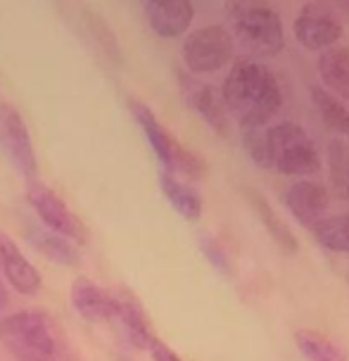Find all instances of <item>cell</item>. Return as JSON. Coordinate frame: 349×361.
Returning a JSON list of instances; mask_svg holds the SVG:
<instances>
[{
  "mask_svg": "<svg viewBox=\"0 0 349 361\" xmlns=\"http://www.w3.org/2000/svg\"><path fill=\"white\" fill-rule=\"evenodd\" d=\"M221 98L240 128H264L283 107V90L276 74L252 57L233 60Z\"/></svg>",
  "mask_w": 349,
  "mask_h": 361,
  "instance_id": "1",
  "label": "cell"
},
{
  "mask_svg": "<svg viewBox=\"0 0 349 361\" xmlns=\"http://www.w3.org/2000/svg\"><path fill=\"white\" fill-rule=\"evenodd\" d=\"M228 17L235 31V38L257 57H276L286 48V29H283L281 12H276L267 3H228Z\"/></svg>",
  "mask_w": 349,
  "mask_h": 361,
  "instance_id": "2",
  "label": "cell"
},
{
  "mask_svg": "<svg viewBox=\"0 0 349 361\" xmlns=\"http://www.w3.org/2000/svg\"><path fill=\"white\" fill-rule=\"evenodd\" d=\"M0 343L8 347L15 361L57 359V338L48 314L36 309L10 314L0 319Z\"/></svg>",
  "mask_w": 349,
  "mask_h": 361,
  "instance_id": "3",
  "label": "cell"
},
{
  "mask_svg": "<svg viewBox=\"0 0 349 361\" xmlns=\"http://www.w3.org/2000/svg\"><path fill=\"white\" fill-rule=\"evenodd\" d=\"M267 143H269L271 169L297 178L319 173L321 169L319 150H316L312 135L300 124H295V121H278L276 126H269Z\"/></svg>",
  "mask_w": 349,
  "mask_h": 361,
  "instance_id": "4",
  "label": "cell"
},
{
  "mask_svg": "<svg viewBox=\"0 0 349 361\" xmlns=\"http://www.w3.org/2000/svg\"><path fill=\"white\" fill-rule=\"evenodd\" d=\"M128 109H131L135 124L145 133L147 143H150L154 157L159 159L161 171L171 173V176H185V178H200L204 173V162L195 152L185 150L173 135L161 126V121L154 117V112L145 102L131 98L128 100Z\"/></svg>",
  "mask_w": 349,
  "mask_h": 361,
  "instance_id": "5",
  "label": "cell"
},
{
  "mask_svg": "<svg viewBox=\"0 0 349 361\" xmlns=\"http://www.w3.org/2000/svg\"><path fill=\"white\" fill-rule=\"evenodd\" d=\"M235 41L221 24H207L190 31L180 48V57L190 74H214L233 64Z\"/></svg>",
  "mask_w": 349,
  "mask_h": 361,
  "instance_id": "6",
  "label": "cell"
},
{
  "mask_svg": "<svg viewBox=\"0 0 349 361\" xmlns=\"http://www.w3.org/2000/svg\"><path fill=\"white\" fill-rule=\"evenodd\" d=\"M27 202L36 212V216L41 219L45 231H50V233L60 235L69 243H88L86 224L69 209V204L53 188H48L38 178L27 180Z\"/></svg>",
  "mask_w": 349,
  "mask_h": 361,
  "instance_id": "7",
  "label": "cell"
},
{
  "mask_svg": "<svg viewBox=\"0 0 349 361\" xmlns=\"http://www.w3.org/2000/svg\"><path fill=\"white\" fill-rule=\"evenodd\" d=\"M0 152L12 164L19 176L27 180H36L38 173V157L34 150L29 126L17 107L0 102Z\"/></svg>",
  "mask_w": 349,
  "mask_h": 361,
  "instance_id": "8",
  "label": "cell"
},
{
  "mask_svg": "<svg viewBox=\"0 0 349 361\" xmlns=\"http://www.w3.org/2000/svg\"><path fill=\"white\" fill-rule=\"evenodd\" d=\"M295 38L302 48L312 50V53H323V50L338 45L342 38V24L335 17V12L331 8L321 3H309L302 8L300 17L293 24Z\"/></svg>",
  "mask_w": 349,
  "mask_h": 361,
  "instance_id": "9",
  "label": "cell"
},
{
  "mask_svg": "<svg viewBox=\"0 0 349 361\" xmlns=\"http://www.w3.org/2000/svg\"><path fill=\"white\" fill-rule=\"evenodd\" d=\"M180 90H183V98L190 105L192 112L204 121L219 135H228V121L231 114L224 105L221 90L212 83H200L188 74H178Z\"/></svg>",
  "mask_w": 349,
  "mask_h": 361,
  "instance_id": "10",
  "label": "cell"
},
{
  "mask_svg": "<svg viewBox=\"0 0 349 361\" xmlns=\"http://www.w3.org/2000/svg\"><path fill=\"white\" fill-rule=\"evenodd\" d=\"M328 204H331L328 190L309 178L295 180L286 192V207L290 209V214L297 219V224L309 231L326 219Z\"/></svg>",
  "mask_w": 349,
  "mask_h": 361,
  "instance_id": "11",
  "label": "cell"
},
{
  "mask_svg": "<svg viewBox=\"0 0 349 361\" xmlns=\"http://www.w3.org/2000/svg\"><path fill=\"white\" fill-rule=\"evenodd\" d=\"M0 264H3V274L12 288L24 298H34L41 293L43 288V276L27 257L22 255V250L17 247V243L0 231Z\"/></svg>",
  "mask_w": 349,
  "mask_h": 361,
  "instance_id": "12",
  "label": "cell"
},
{
  "mask_svg": "<svg viewBox=\"0 0 349 361\" xmlns=\"http://www.w3.org/2000/svg\"><path fill=\"white\" fill-rule=\"evenodd\" d=\"M143 10L159 38H180L195 19V5L190 0H147Z\"/></svg>",
  "mask_w": 349,
  "mask_h": 361,
  "instance_id": "13",
  "label": "cell"
},
{
  "mask_svg": "<svg viewBox=\"0 0 349 361\" xmlns=\"http://www.w3.org/2000/svg\"><path fill=\"white\" fill-rule=\"evenodd\" d=\"M109 324H114L116 331L121 333V338L128 345H133L135 350H150L154 340H159L152 331V324L143 312V307L128 295H116L114 314L109 319Z\"/></svg>",
  "mask_w": 349,
  "mask_h": 361,
  "instance_id": "14",
  "label": "cell"
},
{
  "mask_svg": "<svg viewBox=\"0 0 349 361\" xmlns=\"http://www.w3.org/2000/svg\"><path fill=\"white\" fill-rule=\"evenodd\" d=\"M69 302H72L74 312L81 319L90 321V324H109L114 314L116 295L86 279V276H81L69 288Z\"/></svg>",
  "mask_w": 349,
  "mask_h": 361,
  "instance_id": "15",
  "label": "cell"
},
{
  "mask_svg": "<svg viewBox=\"0 0 349 361\" xmlns=\"http://www.w3.org/2000/svg\"><path fill=\"white\" fill-rule=\"evenodd\" d=\"M319 76L338 100H349V48L333 45L319 55Z\"/></svg>",
  "mask_w": 349,
  "mask_h": 361,
  "instance_id": "16",
  "label": "cell"
},
{
  "mask_svg": "<svg viewBox=\"0 0 349 361\" xmlns=\"http://www.w3.org/2000/svg\"><path fill=\"white\" fill-rule=\"evenodd\" d=\"M247 200H250L252 209H255L257 219H259L262 226L267 228V233L271 235V240H274L283 252L295 255L297 250H300V243H297L293 228H290V226L278 216V212L271 207L269 200L264 197L259 190H247Z\"/></svg>",
  "mask_w": 349,
  "mask_h": 361,
  "instance_id": "17",
  "label": "cell"
},
{
  "mask_svg": "<svg viewBox=\"0 0 349 361\" xmlns=\"http://www.w3.org/2000/svg\"><path fill=\"white\" fill-rule=\"evenodd\" d=\"M159 188L161 195L166 197V202L178 212L185 221L195 224L202 216V195L192 188L190 183L180 180L178 176H171L166 171H159Z\"/></svg>",
  "mask_w": 349,
  "mask_h": 361,
  "instance_id": "18",
  "label": "cell"
},
{
  "mask_svg": "<svg viewBox=\"0 0 349 361\" xmlns=\"http://www.w3.org/2000/svg\"><path fill=\"white\" fill-rule=\"evenodd\" d=\"M27 238L31 247L36 252H41L48 262L60 264V267H76L79 264V250H76V245L41 228V226H31L27 231Z\"/></svg>",
  "mask_w": 349,
  "mask_h": 361,
  "instance_id": "19",
  "label": "cell"
},
{
  "mask_svg": "<svg viewBox=\"0 0 349 361\" xmlns=\"http://www.w3.org/2000/svg\"><path fill=\"white\" fill-rule=\"evenodd\" d=\"M309 95H312L314 105L319 109L323 124L331 128V131L349 138V107L345 102L331 95L323 86H312L309 88Z\"/></svg>",
  "mask_w": 349,
  "mask_h": 361,
  "instance_id": "20",
  "label": "cell"
},
{
  "mask_svg": "<svg viewBox=\"0 0 349 361\" xmlns=\"http://www.w3.org/2000/svg\"><path fill=\"white\" fill-rule=\"evenodd\" d=\"M295 345L307 361H347L345 350L319 331H297Z\"/></svg>",
  "mask_w": 349,
  "mask_h": 361,
  "instance_id": "21",
  "label": "cell"
},
{
  "mask_svg": "<svg viewBox=\"0 0 349 361\" xmlns=\"http://www.w3.org/2000/svg\"><path fill=\"white\" fill-rule=\"evenodd\" d=\"M316 243L331 252L349 255V214L326 216L312 228Z\"/></svg>",
  "mask_w": 349,
  "mask_h": 361,
  "instance_id": "22",
  "label": "cell"
},
{
  "mask_svg": "<svg viewBox=\"0 0 349 361\" xmlns=\"http://www.w3.org/2000/svg\"><path fill=\"white\" fill-rule=\"evenodd\" d=\"M267 128H243V145L250 159L262 169H271L269 164V143H267Z\"/></svg>",
  "mask_w": 349,
  "mask_h": 361,
  "instance_id": "23",
  "label": "cell"
},
{
  "mask_svg": "<svg viewBox=\"0 0 349 361\" xmlns=\"http://www.w3.org/2000/svg\"><path fill=\"white\" fill-rule=\"evenodd\" d=\"M200 250H202V255L209 259L212 267L216 269V274L221 276H233V267H231V259L228 255H226V250L221 247V243L216 240V238L212 235H200Z\"/></svg>",
  "mask_w": 349,
  "mask_h": 361,
  "instance_id": "24",
  "label": "cell"
},
{
  "mask_svg": "<svg viewBox=\"0 0 349 361\" xmlns=\"http://www.w3.org/2000/svg\"><path fill=\"white\" fill-rule=\"evenodd\" d=\"M147 352H150L152 361H183V359L178 357L176 352L171 350L169 345H164V343H161V340H154V345H152Z\"/></svg>",
  "mask_w": 349,
  "mask_h": 361,
  "instance_id": "25",
  "label": "cell"
},
{
  "mask_svg": "<svg viewBox=\"0 0 349 361\" xmlns=\"http://www.w3.org/2000/svg\"><path fill=\"white\" fill-rule=\"evenodd\" d=\"M342 157H345V162H338V166L342 169L340 185H342V192H345V197L349 200V152H342Z\"/></svg>",
  "mask_w": 349,
  "mask_h": 361,
  "instance_id": "26",
  "label": "cell"
},
{
  "mask_svg": "<svg viewBox=\"0 0 349 361\" xmlns=\"http://www.w3.org/2000/svg\"><path fill=\"white\" fill-rule=\"evenodd\" d=\"M8 307H10V295H8V288H5L3 279H0V314H3Z\"/></svg>",
  "mask_w": 349,
  "mask_h": 361,
  "instance_id": "27",
  "label": "cell"
},
{
  "mask_svg": "<svg viewBox=\"0 0 349 361\" xmlns=\"http://www.w3.org/2000/svg\"><path fill=\"white\" fill-rule=\"evenodd\" d=\"M119 361H133V359H126V357H121Z\"/></svg>",
  "mask_w": 349,
  "mask_h": 361,
  "instance_id": "28",
  "label": "cell"
},
{
  "mask_svg": "<svg viewBox=\"0 0 349 361\" xmlns=\"http://www.w3.org/2000/svg\"><path fill=\"white\" fill-rule=\"evenodd\" d=\"M45 361H57V359H45Z\"/></svg>",
  "mask_w": 349,
  "mask_h": 361,
  "instance_id": "29",
  "label": "cell"
}]
</instances>
